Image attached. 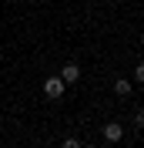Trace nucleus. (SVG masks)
<instances>
[{
	"instance_id": "0eeeda50",
	"label": "nucleus",
	"mask_w": 144,
	"mask_h": 148,
	"mask_svg": "<svg viewBox=\"0 0 144 148\" xmlns=\"http://www.w3.org/2000/svg\"><path fill=\"white\" fill-rule=\"evenodd\" d=\"M134 125H137V128H144V111H134Z\"/></svg>"
},
{
	"instance_id": "1a4fd4ad",
	"label": "nucleus",
	"mask_w": 144,
	"mask_h": 148,
	"mask_svg": "<svg viewBox=\"0 0 144 148\" xmlns=\"http://www.w3.org/2000/svg\"><path fill=\"white\" fill-rule=\"evenodd\" d=\"M141 47H144V37H141Z\"/></svg>"
},
{
	"instance_id": "7ed1b4c3",
	"label": "nucleus",
	"mask_w": 144,
	"mask_h": 148,
	"mask_svg": "<svg viewBox=\"0 0 144 148\" xmlns=\"http://www.w3.org/2000/svg\"><path fill=\"white\" fill-rule=\"evenodd\" d=\"M60 81H64V84H77V81H81V64H64Z\"/></svg>"
},
{
	"instance_id": "423d86ee",
	"label": "nucleus",
	"mask_w": 144,
	"mask_h": 148,
	"mask_svg": "<svg viewBox=\"0 0 144 148\" xmlns=\"http://www.w3.org/2000/svg\"><path fill=\"white\" fill-rule=\"evenodd\" d=\"M134 81H137V84H144V61L134 67Z\"/></svg>"
},
{
	"instance_id": "39448f33",
	"label": "nucleus",
	"mask_w": 144,
	"mask_h": 148,
	"mask_svg": "<svg viewBox=\"0 0 144 148\" xmlns=\"http://www.w3.org/2000/svg\"><path fill=\"white\" fill-rule=\"evenodd\" d=\"M60 148H81V141L74 138V135H67V138H64V141H60Z\"/></svg>"
},
{
	"instance_id": "20e7f679",
	"label": "nucleus",
	"mask_w": 144,
	"mask_h": 148,
	"mask_svg": "<svg viewBox=\"0 0 144 148\" xmlns=\"http://www.w3.org/2000/svg\"><path fill=\"white\" fill-rule=\"evenodd\" d=\"M131 91H134V84H131V77H117V81H114V94H117V98H127Z\"/></svg>"
},
{
	"instance_id": "f257e3e1",
	"label": "nucleus",
	"mask_w": 144,
	"mask_h": 148,
	"mask_svg": "<svg viewBox=\"0 0 144 148\" xmlns=\"http://www.w3.org/2000/svg\"><path fill=\"white\" fill-rule=\"evenodd\" d=\"M64 91H67V84H64L60 77H47V81H44V94H47V98H54V101H57Z\"/></svg>"
},
{
	"instance_id": "f03ea898",
	"label": "nucleus",
	"mask_w": 144,
	"mask_h": 148,
	"mask_svg": "<svg viewBox=\"0 0 144 148\" xmlns=\"http://www.w3.org/2000/svg\"><path fill=\"white\" fill-rule=\"evenodd\" d=\"M101 135H104V141H121V138H124V128H121L117 121H104Z\"/></svg>"
},
{
	"instance_id": "6e6552de",
	"label": "nucleus",
	"mask_w": 144,
	"mask_h": 148,
	"mask_svg": "<svg viewBox=\"0 0 144 148\" xmlns=\"http://www.w3.org/2000/svg\"><path fill=\"white\" fill-rule=\"evenodd\" d=\"M81 148H97V145H84V141H81Z\"/></svg>"
}]
</instances>
